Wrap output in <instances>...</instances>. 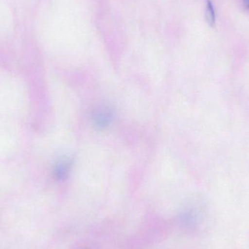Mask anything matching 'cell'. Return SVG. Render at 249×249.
<instances>
[{"label":"cell","mask_w":249,"mask_h":249,"mask_svg":"<svg viewBox=\"0 0 249 249\" xmlns=\"http://www.w3.org/2000/svg\"><path fill=\"white\" fill-rule=\"evenodd\" d=\"M93 123L97 128L105 129L112 122V112L107 109H98L93 114Z\"/></svg>","instance_id":"6da1fadb"},{"label":"cell","mask_w":249,"mask_h":249,"mask_svg":"<svg viewBox=\"0 0 249 249\" xmlns=\"http://www.w3.org/2000/svg\"><path fill=\"white\" fill-rule=\"evenodd\" d=\"M70 166H71V163L68 161L67 162L66 161V162L60 164L58 168V171H57V176H58V178H65L69 171H70Z\"/></svg>","instance_id":"7a4b0ae2"},{"label":"cell","mask_w":249,"mask_h":249,"mask_svg":"<svg viewBox=\"0 0 249 249\" xmlns=\"http://www.w3.org/2000/svg\"><path fill=\"white\" fill-rule=\"evenodd\" d=\"M207 18L209 19V22L211 24H214L215 23V13L213 11V7L212 6L211 1H208L207 4Z\"/></svg>","instance_id":"3957f363"},{"label":"cell","mask_w":249,"mask_h":249,"mask_svg":"<svg viewBox=\"0 0 249 249\" xmlns=\"http://www.w3.org/2000/svg\"><path fill=\"white\" fill-rule=\"evenodd\" d=\"M248 1H249V0H248Z\"/></svg>","instance_id":"277c9868"}]
</instances>
